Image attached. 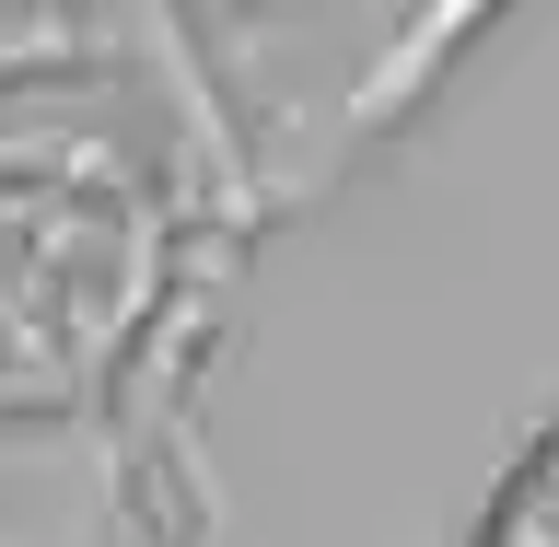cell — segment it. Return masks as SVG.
Returning <instances> with one entry per match:
<instances>
[{"instance_id": "6da1fadb", "label": "cell", "mask_w": 559, "mask_h": 547, "mask_svg": "<svg viewBox=\"0 0 559 547\" xmlns=\"http://www.w3.org/2000/svg\"><path fill=\"white\" fill-rule=\"evenodd\" d=\"M478 547H559V419H548V431H536V443L513 454V478L489 489Z\"/></svg>"}]
</instances>
